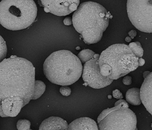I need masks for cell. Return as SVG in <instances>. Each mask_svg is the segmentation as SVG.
Listing matches in <instances>:
<instances>
[{"label":"cell","instance_id":"24","mask_svg":"<svg viewBox=\"0 0 152 130\" xmlns=\"http://www.w3.org/2000/svg\"><path fill=\"white\" fill-rule=\"evenodd\" d=\"M72 23H73L72 19L70 17H67L65 18L64 20V23L66 25H70L72 24Z\"/></svg>","mask_w":152,"mask_h":130},{"label":"cell","instance_id":"14","mask_svg":"<svg viewBox=\"0 0 152 130\" xmlns=\"http://www.w3.org/2000/svg\"><path fill=\"white\" fill-rule=\"evenodd\" d=\"M126 99L127 102L134 106H138L142 103L140 89L137 88L130 89L126 92Z\"/></svg>","mask_w":152,"mask_h":130},{"label":"cell","instance_id":"1","mask_svg":"<svg viewBox=\"0 0 152 130\" xmlns=\"http://www.w3.org/2000/svg\"><path fill=\"white\" fill-rule=\"evenodd\" d=\"M35 68L29 61L12 56L0 62V99L19 97L24 106L33 98Z\"/></svg>","mask_w":152,"mask_h":130},{"label":"cell","instance_id":"29","mask_svg":"<svg viewBox=\"0 0 152 130\" xmlns=\"http://www.w3.org/2000/svg\"><path fill=\"white\" fill-rule=\"evenodd\" d=\"M125 41H126V42L129 43V42H131L132 38L130 36H127V37H126V38H125Z\"/></svg>","mask_w":152,"mask_h":130},{"label":"cell","instance_id":"21","mask_svg":"<svg viewBox=\"0 0 152 130\" xmlns=\"http://www.w3.org/2000/svg\"><path fill=\"white\" fill-rule=\"evenodd\" d=\"M113 96L115 98L118 99H122L123 96L120 91L118 89H116L113 91Z\"/></svg>","mask_w":152,"mask_h":130},{"label":"cell","instance_id":"23","mask_svg":"<svg viewBox=\"0 0 152 130\" xmlns=\"http://www.w3.org/2000/svg\"><path fill=\"white\" fill-rule=\"evenodd\" d=\"M123 83L125 85L129 86L132 83V78L130 76H125L123 79Z\"/></svg>","mask_w":152,"mask_h":130},{"label":"cell","instance_id":"13","mask_svg":"<svg viewBox=\"0 0 152 130\" xmlns=\"http://www.w3.org/2000/svg\"><path fill=\"white\" fill-rule=\"evenodd\" d=\"M95 121L87 117L78 118L69 125V130H99Z\"/></svg>","mask_w":152,"mask_h":130},{"label":"cell","instance_id":"25","mask_svg":"<svg viewBox=\"0 0 152 130\" xmlns=\"http://www.w3.org/2000/svg\"><path fill=\"white\" fill-rule=\"evenodd\" d=\"M128 35L132 39H133L135 36H137V33L135 30H132L128 33Z\"/></svg>","mask_w":152,"mask_h":130},{"label":"cell","instance_id":"26","mask_svg":"<svg viewBox=\"0 0 152 130\" xmlns=\"http://www.w3.org/2000/svg\"><path fill=\"white\" fill-rule=\"evenodd\" d=\"M138 66H143L145 64V60L142 58H139L138 60Z\"/></svg>","mask_w":152,"mask_h":130},{"label":"cell","instance_id":"3","mask_svg":"<svg viewBox=\"0 0 152 130\" xmlns=\"http://www.w3.org/2000/svg\"><path fill=\"white\" fill-rule=\"evenodd\" d=\"M46 78L52 83L69 86L77 82L81 76L83 66L78 56L68 50L52 53L44 63Z\"/></svg>","mask_w":152,"mask_h":130},{"label":"cell","instance_id":"2","mask_svg":"<svg viewBox=\"0 0 152 130\" xmlns=\"http://www.w3.org/2000/svg\"><path fill=\"white\" fill-rule=\"evenodd\" d=\"M112 17L102 5L89 1L79 5L73 14L72 21L84 42L89 45L100 41Z\"/></svg>","mask_w":152,"mask_h":130},{"label":"cell","instance_id":"16","mask_svg":"<svg viewBox=\"0 0 152 130\" xmlns=\"http://www.w3.org/2000/svg\"><path fill=\"white\" fill-rule=\"evenodd\" d=\"M95 53L89 49H85L81 51L78 54V57L82 63H85L87 61L93 59Z\"/></svg>","mask_w":152,"mask_h":130},{"label":"cell","instance_id":"12","mask_svg":"<svg viewBox=\"0 0 152 130\" xmlns=\"http://www.w3.org/2000/svg\"><path fill=\"white\" fill-rule=\"evenodd\" d=\"M39 130H69V125L60 117L51 116L42 123Z\"/></svg>","mask_w":152,"mask_h":130},{"label":"cell","instance_id":"28","mask_svg":"<svg viewBox=\"0 0 152 130\" xmlns=\"http://www.w3.org/2000/svg\"><path fill=\"white\" fill-rule=\"evenodd\" d=\"M150 73L151 72H150V71H145L143 74V78H146V77L149 75V73Z\"/></svg>","mask_w":152,"mask_h":130},{"label":"cell","instance_id":"30","mask_svg":"<svg viewBox=\"0 0 152 130\" xmlns=\"http://www.w3.org/2000/svg\"><path fill=\"white\" fill-rule=\"evenodd\" d=\"M151 128H152V123H151Z\"/></svg>","mask_w":152,"mask_h":130},{"label":"cell","instance_id":"7","mask_svg":"<svg viewBox=\"0 0 152 130\" xmlns=\"http://www.w3.org/2000/svg\"><path fill=\"white\" fill-rule=\"evenodd\" d=\"M127 11L129 19L137 30L152 33V0H127Z\"/></svg>","mask_w":152,"mask_h":130},{"label":"cell","instance_id":"17","mask_svg":"<svg viewBox=\"0 0 152 130\" xmlns=\"http://www.w3.org/2000/svg\"><path fill=\"white\" fill-rule=\"evenodd\" d=\"M129 47L133 53L138 58H142L143 56V50L140 42H132L129 44Z\"/></svg>","mask_w":152,"mask_h":130},{"label":"cell","instance_id":"4","mask_svg":"<svg viewBox=\"0 0 152 130\" xmlns=\"http://www.w3.org/2000/svg\"><path fill=\"white\" fill-rule=\"evenodd\" d=\"M137 57L129 46L117 44L102 51L99 58L101 74L112 80H117L137 70Z\"/></svg>","mask_w":152,"mask_h":130},{"label":"cell","instance_id":"19","mask_svg":"<svg viewBox=\"0 0 152 130\" xmlns=\"http://www.w3.org/2000/svg\"><path fill=\"white\" fill-rule=\"evenodd\" d=\"M17 129L18 130H31V123L28 120H20L17 123Z\"/></svg>","mask_w":152,"mask_h":130},{"label":"cell","instance_id":"8","mask_svg":"<svg viewBox=\"0 0 152 130\" xmlns=\"http://www.w3.org/2000/svg\"><path fill=\"white\" fill-rule=\"evenodd\" d=\"M100 55L95 54L93 59L85 63L82 74L84 82L92 88H103L113 82V80L102 76L100 71L99 60Z\"/></svg>","mask_w":152,"mask_h":130},{"label":"cell","instance_id":"6","mask_svg":"<svg viewBox=\"0 0 152 130\" xmlns=\"http://www.w3.org/2000/svg\"><path fill=\"white\" fill-rule=\"evenodd\" d=\"M97 123L99 130H137L136 115L129 108L120 105L104 110Z\"/></svg>","mask_w":152,"mask_h":130},{"label":"cell","instance_id":"10","mask_svg":"<svg viewBox=\"0 0 152 130\" xmlns=\"http://www.w3.org/2000/svg\"><path fill=\"white\" fill-rule=\"evenodd\" d=\"M1 104L4 113L7 117H15L24 107L23 99L16 96L7 97L1 100Z\"/></svg>","mask_w":152,"mask_h":130},{"label":"cell","instance_id":"20","mask_svg":"<svg viewBox=\"0 0 152 130\" xmlns=\"http://www.w3.org/2000/svg\"><path fill=\"white\" fill-rule=\"evenodd\" d=\"M60 93L64 96H69L71 94V89L68 86H62L59 90Z\"/></svg>","mask_w":152,"mask_h":130},{"label":"cell","instance_id":"5","mask_svg":"<svg viewBox=\"0 0 152 130\" xmlns=\"http://www.w3.org/2000/svg\"><path fill=\"white\" fill-rule=\"evenodd\" d=\"M37 11L34 0H2L0 2V24L7 30H23L34 22Z\"/></svg>","mask_w":152,"mask_h":130},{"label":"cell","instance_id":"27","mask_svg":"<svg viewBox=\"0 0 152 130\" xmlns=\"http://www.w3.org/2000/svg\"><path fill=\"white\" fill-rule=\"evenodd\" d=\"M0 116L3 118H6L7 117L4 113L3 111V109L2 108V104H1V99H0Z\"/></svg>","mask_w":152,"mask_h":130},{"label":"cell","instance_id":"22","mask_svg":"<svg viewBox=\"0 0 152 130\" xmlns=\"http://www.w3.org/2000/svg\"><path fill=\"white\" fill-rule=\"evenodd\" d=\"M118 105H120L122 107H124L129 108L128 103L122 99H119V100L117 101L115 104V106H117Z\"/></svg>","mask_w":152,"mask_h":130},{"label":"cell","instance_id":"9","mask_svg":"<svg viewBox=\"0 0 152 130\" xmlns=\"http://www.w3.org/2000/svg\"><path fill=\"white\" fill-rule=\"evenodd\" d=\"M41 6L46 8L51 13L58 16L69 15L76 11L80 0H39Z\"/></svg>","mask_w":152,"mask_h":130},{"label":"cell","instance_id":"11","mask_svg":"<svg viewBox=\"0 0 152 130\" xmlns=\"http://www.w3.org/2000/svg\"><path fill=\"white\" fill-rule=\"evenodd\" d=\"M140 89L142 103L152 115V72L144 78Z\"/></svg>","mask_w":152,"mask_h":130},{"label":"cell","instance_id":"18","mask_svg":"<svg viewBox=\"0 0 152 130\" xmlns=\"http://www.w3.org/2000/svg\"><path fill=\"white\" fill-rule=\"evenodd\" d=\"M7 53L6 43L4 38L0 36V62L5 58Z\"/></svg>","mask_w":152,"mask_h":130},{"label":"cell","instance_id":"15","mask_svg":"<svg viewBox=\"0 0 152 130\" xmlns=\"http://www.w3.org/2000/svg\"><path fill=\"white\" fill-rule=\"evenodd\" d=\"M46 90V85L42 81L37 80L35 81L34 93L32 100H36L40 98Z\"/></svg>","mask_w":152,"mask_h":130}]
</instances>
